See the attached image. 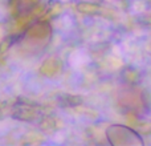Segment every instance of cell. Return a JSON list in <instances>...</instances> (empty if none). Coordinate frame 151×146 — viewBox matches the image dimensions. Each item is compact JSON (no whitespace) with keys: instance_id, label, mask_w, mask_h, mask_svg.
<instances>
[{"instance_id":"cell-1","label":"cell","mask_w":151,"mask_h":146,"mask_svg":"<svg viewBox=\"0 0 151 146\" xmlns=\"http://www.w3.org/2000/svg\"><path fill=\"white\" fill-rule=\"evenodd\" d=\"M106 137L109 144L113 146H129V145H145L142 137L134 129L125 125H110L106 129Z\"/></svg>"}]
</instances>
